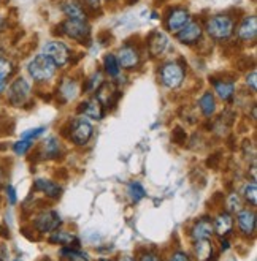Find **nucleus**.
<instances>
[{
    "label": "nucleus",
    "mask_w": 257,
    "mask_h": 261,
    "mask_svg": "<svg viewBox=\"0 0 257 261\" xmlns=\"http://www.w3.org/2000/svg\"><path fill=\"white\" fill-rule=\"evenodd\" d=\"M56 71H57V67L54 65L53 60L44 54L35 56L34 59H30L27 64L29 76L38 84L50 83L56 76Z\"/></svg>",
    "instance_id": "1"
},
{
    "label": "nucleus",
    "mask_w": 257,
    "mask_h": 261,
    "mask_svg": "<svg viewBox=\"0 0 257 261\" xmlns=\"http://www.w3.org/2000/svg\"><path fill=\"white\" fill-rule=\"evenodd\" d=\"M206 34L216 41H227L235 32V19L227 14H216L205 22Z\"/></svg>",
    "instance_id": "2"
},
{
    "label": "nucleus",
    "mask_w": 257,
    "mask_h": 261,
    "mask_svg": "<svg viewBox=\"0 0 257 261\" xmlns=\"http://www.w3.org/2000/svg\"><path fill=\"white\" fill-rule=\"evenodd\" d=\"M30 83L19 76V78H14L8 86H7V90H5V95H7V103L13 108H21L27 103V100L30 98Z\"/></svg>",
    "instance_id": "3"
},
{
    "label": "nucleus",
    "mask_w": 257,
    "mask_h": 261,
    "mask_svg": "<svg viewBox=\"0 0 257 261\" xmlns=\"http://www.w3.org/2000/svg\"><path fill=\"white\" fill-rule=\"evenodd\" d=\"M57 29L60 30V34L78 41L81 44H90V25L86 21L80 19H65L62 21Z\"/></svg>",
    "instance_id": "4"
},
{
    "label": "nucleus",
    "mask_w": 257,
    "mask_h": 261,
    "mask_svg": "<svg viewBox=\"0 0 257 261\" xmlns=\"http://www.w3.org/2000/svg\"><path fill=\"white\" fill-rule=\"evenodd\" d=\"M94 135V127L86 117H77L68 125V140L77 146H86Z\"/></svg>",
    "instance_id": "5"
},
{
    "label": "nucleus",
    "mask_w": 257,
    "mask_h": 261,
    "mask_svg": "<svg viewBox=\"0 0 257 261\" xmlns=\"http://www.w3.org/2000/svg\"><path fill=\"white\" fill-rule=\"evenodd\" d=\"M184 67L178 62H165L159 70V80L163 87L167 89H178L184 81Z\"/></svg>",
    "instance_id": "6"
},
{
    "label": "nucleus",
    "mask_w": 257,
    "mask_h": 261,
    "mask_svg": "<svg viewBox=\"0 0 257 261\" xmlns=\"http://www.w3.org/2000/svg\"><path fill=\"white\" fill-rule=\"evenodd\" d=\"M43 54L48 56L54 62V65L60 67V68L65 67L72 59V51H70L68 46L62 41H57V40L44 43L43 44Z\"/></svg>",
    "instance_id": "7"
},
{
    "label": "nucleus",
    "mask_w": 257,
    "mask_h": 261,
    "mask_svg": "<svg viewBox=\"0 0 257 261\" xmlns=\"http://www.w3.org/2000/svg\"><path fill=\"white\" fill-rule=\"evenodd\" d=\"M60 225H62V219H60L59 214L53 209L38 212L34 219V222H32V226L40 234L53 233V231H56V229H59Z\"/></svg>",
    "instance_id": "8"
},
{
    "label": "nucleus",
    "mask_w": 257,
    "mask_h": 261,
    "mask_svg": "<svg viewBox=\"0 0 257 261\" xmlns=\"http://www.w3.org/2000/svg\"><path fill=\"white\" fill-rule=\"evenodd\" d=\"M116 59H118V64H119L121 68L135 70V68H138L140 62H142V54H140L137 46L126 43V44H123L119 48Z\"/></svg>",
    "instance_id": "9"
},
{
    "label": "nucleus",
    "mask_w": 257,
    "mask_h": 261,
    "mask_svg": "<svg viewBox=\"0 0 257 261\" xmlns=\"http://www.w3.org/2000/svg\"><path fill=\"white\" fill-rule=\"evenodd\" d=\"M191 21V13L189 10L183 7H175L170 8L169 13L165 14V29L172 34H178L181 29H183L188 22Z\"/></svg>",
    "instance_id": "10"
},
{
    "label": "nucleus",
    "mask_w": 257,
    "mask_h": 261,
    "mask_svg": "<svg viewBox=\"0 0 257 261\" xmlns=\"http://www.w3.org/2000/svg\"><path fill=\"white\" fill-rule=\"evenodd\" d=\"M176 35V40L181 43V44H188V46H192V44H197L200 40H202V35H203V29H202V24L197 22V21H189L183 29L179 30Z\"/></svg>",
    "instance_id": "11"
},
{
    "label": "nucleus",
    "mask_w": 257,
    "mask_h": 261,
    "mask_svg": "<svg viewBox=\"0 0 257 261\" xmlns=\"http://www.w3.org/2000/svg\"><path fill=\"white\" fill-rule=\"evenodd\" d=\"M59 8L67 16V19H87V8L83 5L81 0H60Z\"/></svg>",
    "instance_id": "12"
},
{
    "label": "nucleus",
    "mask_w": 257,
    "mask_h": 261,
    "mask_svg": "<svg viewBox=\"0 0 257 261\" xmlns=\"http://www.w3.org/2000/svg\"><path fill=\"white\" fill-rule=\"evenodd\" d=\"M215 233V228H213V220L209 217H202L199 220H195L192 228H191V239L195 241H202V239H209Z\"/></svg>",
    "instance_id": "13"
},
{
    "label": "nucleus",
    "mask_w": 257,
    "mask_h": 261,
    "mask_svg": "<svg viewBox=\"0 0 257 261\" xmlns=\"http://www.w3.org/2000/svg\"><path fill=\"white\" fill-rule=\"evenodd\" d=\"M237 222H238V228H240L241 234L254 236L257 217L252 209H241L240 212H237Z\"/></svg>",
    "instance_id": "14"
},
{
    "label": "nucleus",
    "mask_w": 257,
    "mask_h": 261,
    "mask_svg": "<svg viewBox=\"0 0 257 261\" xmlns=\"http://www.w3.org/2000/svg\"><path fill=\"white\" fill-rule=\"evenodd\" d=\"M60 155H62V144H60V141L56 136H48L46 140L40 144L38 157L41 160H53Z\"/></svg>",
    "instance_id": "15"
},
{
    "label": "nucleus",
    "mask_w": 257,
    "mask_h": 261,
    "mask_svg": "<svg viewBox=\"0 0 257 261\" xmlns=\"http://www.w3.org/2000/svg\"><path fill=\"white\" fill-rule=\"evenodd\" d=\"M146 44H148L151 56L159 57L169 48V38L163 32H160V30H154V32H151L149 37L146 38Z\"/></svg>",
    "instance_id": "16"
},
{
    "label": "nucleus",
    "mask_w": 257,
    "mask_h": 261,
    "mask_svg": "<svg viewBox=\"0 0 257 261\" xmlns=\"http://www.w3.org/2000/svg\"><path fill=\"white\" fill-rule=\"evenodd\" d=\"M78 113L86 119L100 120L103 119V105L97 98H87L78 106Z\"/></svg>",
    "instance_id": "17"
},
{
    "label": "nucleus",
    "mask_w": 257,
    "mask_h": 261,
    "mask_svg": "<svg viewBox=\"0 0 257 261\" xmlns=\"http://www.w3.org/2000/svg\"><path fill=\"white\" fill-rule=\"evenodd\" d=\"M34 190L43 193L44 196L51 198V199H59L60 195H62V187H60L57 182L50 180V179H43V177L35 179V182H34Z\"/></svg>",
    "instance_id": "18"
},
{
    "label": "nucleus",
    "mask_w": 257,
    "mask_h": 261,
    "mask_svg": "<svg viewBox=\"0 0 257 261\" xmlns=\"http://www.w3.org/2000/svg\"><path fill=\"white\" fill-rule=\"evenodd\" d=\"M237 35L241 41H245V43L254 41L257 37V19H255V16L243 18V21L240 22V25L237 29Z\"/></svg>",
    "instance_id": "19"
},
{
    "label": "nucleus",
    "mask_w": 257,
    "mask_h": 261,
    "mask_svg": "<svg viewBox=\"0 0 257 261\" xmlns=\"http://www.w3.org/2000/svg\"><path fill=\"white\" fill-rule=\"evenodd\" d=\"M209 83L213 84L215 92L218 97L224 101H230L235 97V83L230 80H224V78H211Z\"/></svg>",
    "instance_id": "20"
},
{
    "label": "nucleus",
    "mask_w": 257,
    "mask_h": 261,
    "mask_svg": "<svg viewBox=\"0 0 257 261\" xmlns=\"http://www.w3.org/2000/svg\"><path fill=\"white\" fill-rule=\"evenodd\" d=\"M213 228H215V233L219 238H225L232 233L233 229V217L230 212H219L216 219L213 220Z\"/></svg>",
    "instance_id": "21"
},
{
    "label": "nucleus",
    "mask_w": 257,
    "mask_h": 261,
    "mask_svg": "<svg viewBox=\"0 0 257 261\" xmlns=\"http://www.w3.org/2000/svg\"><path fill=\"white\" fill-rule=\"evenodd\" d=\"M50 244H54V245H62V247H77L80 249V241L78 238L75 236L73 233L70 231H59V229H56V231L50 233Z\"/></svg>",
    "instance_id": "22"
},
{
    "label": "nucleus",
    "mask_w": 257,
    "mask_h": 261,
    "mask_svg": "<svg viewBox=\"0 0 257 261\" xmlns=\"http://www.w3.org/2000/svg\"><path fill=\"white\" fill-rule=\"evenodd\" d=\"M211 255H213V244L209 239L194 242V256L197 261H209Z\"/></svg>",
    "instance_id": "23"
},
{
    "label": "nucleus",
    "mask_w": 257,
    "mask_h": 261,
    "mask_svg": "<svg viewBox=\"0 0 257 261\" xmlns=\"http://www.w3.org/2000/svg\"><path fill=\"white\" fill-rule=\"evenodd\" d=\"M57 94L64 98V101H70L80 94V86L73 80H64L57 89Z\"/></svg>",
    "instance_id": "24"
},
{
    "label": "nucleus",
    "mask_w": 257,
    "mask_h": 261,
    "mask_svg": "<svg viewBox=\"0 0 257 261\" xmlns=\"http://www.w3.org/2000/svg\"><path fill=\"white\" fill-rule=\"evenodd\" d=\"M199 108L205 117H211L216 113V100L211 92H203L202 97L199 98Z\"/></svg>",
    "instance_id": "25"
},
{
    "label": "nucleus",
    "mask_w": 257,
    "mask_h": 261,
    "mask_svg": "<svg viewBox=\"0 0 257 261\" xmlns=\"http://www.w3.org/2000/svg\"><path fill=\"white\" fill-rule=\"evenodd\" d=\"M103 68L110 78H118L121 74V67L118 64V59L114 54H105L103 57Z\"/></svg>",
    "instance_id": "26"
},
{
    "label": "nucleus",
    "mask_w": 257,
    "mask_h": 261,
    "mask_svg": "<svg viewBox=\"0 0 257 261\" xmlns=\"http://www.w3.org/2000/svg\"><path fill=\"white\" fill-rule=\"evenodd\" d=\"M60 255L67 261H89V255L77 247H64L60 250Z\"/></svg>",
    "instance_id": "27"
},
{
    "label": "nucleus",
    "mask_w": 257,
    "mask_h": 261,
    "mask_svg": "<svg viewBox=\"0 0 257 261\" xmlns=\"http://www.w3.org/2000/svg\"><path fill=\"white\" fill-rule=\"evenodd\" d=\"M127 195L130 196L132 203H138L146 196V190L140 182H130L127 186Z\"/></svg>",
    "instance_id": "28"
},
{
    "label": "nucleus",
    "mask_w": 257,
    "mask_h": 261,
    "mask_svg": "<svg viewBox=\"0 0 257 261\" xmlns=\"http://www.w3.org/2000/svg\"><path fill=\"white\" fill-rule=\"evenodd\" d=\"M243 198H245V201H248L251 206H255L257 204V186H255L254 180L251 184H246V186H245V189H243Z\"/></svg>",
    "instance_id": "29"
},
{
    "label": "nucleus",
    "mask_w": 257,
    "mask_h": 261,
    "mask_svg": "<svg viewBox=\"0 0 257 261\" xmlns=\"http://www.w3.org/2000/svg\"><path fill=\"white\" fill-rule=\"evenodd\" d=\"M14 73V65L11 60H8L7 57L0 56V78H11V74Z\"/></svg>",
    "instance_id": "30"
},
{
    "label": "nucleus",
    "mask_w": 257,
    "mask_h": 261,
    "mask_svg": "<svg viewBox=\"0 0 257 261\" xmlns=\"http://www.w3.org/2000/svg\"><path fill=\"white\" fill-rule=\"evenodd\" d=\"M34 147V141H30V140H19L13 144V152L16 153L18 157H22L26 155V153Z\"/></svg>",
    "instance_id": "31"
},
{
    "label": "nucleus",
    "mask_w": 257,
    "mask_h": 261,
    "mask_svg": "<svg viewBox=\"0 0 257 261\" xmlns=\"http://www.w3.org/2000/svg\"><path fill=\"white\" fill-rule=\"evenodd\" d=\"M227 212H240L241 209H243V199L240 198V195L237 193H230L227 196Z\"/></svg>",
    "instance_id": "32"
},
{
    "label": "nucleus",
    "mask_w": 257,
    "mask_h": 261,
    "mask_svg": "<svg viewBox=\"0 0 257 261\" xmlns=\"http://www.w3.org/2000/svg\"><path fill=\"white\" fill-rule=\"evenodd\" d=\"M102 84H103L102 73H100V71H96V73L86 81V87H83V89H86V90H97Z\"/></svg>",
    "instance_id": "33"
},
{
    "label": "nucleus",
    "mask_w": 257,
    "mask_h": 261,
    "mask_svg": "<svg viewBox=\"0 0 257 261\" xmlns=\"http://www.w3.org/2000/svg\"><path fill=\"white\" fill-rule=\"evenodd\" d=\"M44 127H35V128H30V130H26L22 135H21V140H30V141H35L37 138H40L43 133H44Z\"/></svg>",
    "instance_id": "34"
},
{
    "label": "nucleus",
    "mask_w": 257,
    "mask_h": 261,
    "mask_svg": "<svg viewBox=\"0 0 257 261\" xmlns=\"http://www.w3.org/2000/svg\"><path fill=\"white\" fill-rule=\"evenodd\" d=\"M186 138H188L186 132H184L183 128H179V127H176L175 132H173V135H172L173 143H176V144H179V146L186 143Z\"/></svg>",
    "instance_id": "35"
},
{
    "label": "nucleus",
    "mask_w": 257,
    "mask_h": 261,
    "mask_svg": "<svg viewBox=\"0 0 257 261\" xmlns=\"http://www.w3.org/2000/svg\"><path fill=\"white\" fill-rule=\"evenodd\" d=\"M5 192H7V199H8V203L11 206H14L18 203V195H16V189H14L13 186H7L5 187Z\"/></svg>",
    "instance_id": "36"
},
{
    "label": "nucleus",
    "mask_w": 257,
    "mask_h": 261,
    "mask_svg": "<svg viewBox=\"0 0 257 261\" xmlns=\"http://www.w3.org/2000/svg\"><path fill=\"white\" fill-rule=\"evenodd\" d=\"M169 261H192V259H191V256H189L186 252H183V250H176V252H173V253L170 255Z\"/></svg>",
    "instance_id": "37"
},
{
    "label": "nucleus",
    "mask_w": 257,
    "mask_h": 261,
    "mask_svg": "<svg viewBox=\"0 0 257 261\" xmlns=\"http://www.w3.org/2000/svg\"><path fill=\"white\" fill-rule=\"evenodd\" d=\"M138 261H160V258L154 250H146L140 255Z\"/></svg>",
    "instance_id": "38"
},
{
    "label": "nucleus",
    "mask_w": 257,
    "mask_h": 261,
    "mask_svg": "<svg viewBox=\"0 0 257 261\" xmlns=\"http://www.w3.org/2000/svg\"><path fill=\"white\" fill-rule=\"evenodd\" d=\"M255 80H257V73H255V70H252V71L246 76V86H248V87H251V90H252V92H255V89H257V86H255Z\"/></svg>",
    "instance_id": "39"
},
{
    "label": "nucleus",
    "mask_w": 257,
    "mask_h": 261,
    "mask_svg": "<svg viewBox=\"0 0 257 261\" xmlns=\"http://www.w3.org/2000/svg\"><path fill=\"white\" fill-rule=\"evenodd\" d=\"M84 2H86L87 8H90V10H97V8H100V0H84Z\"/></svg>",
    "instance_id": "40"
},
{
    "label": "nucleus",
    "mask_w": 257,
    "mask_h": 261,
    "mask_svg": "<svg viewBox=\"0 0 257 261\" xmlns=\"http://www.w3.org/2000/svg\"><path fill=\"white\" fill-rule=\"evenodd\" d=\"M7 86H8V80H5V78H0V95L5 94Z\"/></svg>",
    "instance_id": "41"
},
{
    "label": "nucleus",
    "mask_w": 257,
    "mask_h": 261,
    "mask_svg": "<svg viewBox=\"0 0 257 261\" xmlns=\"http://www.w3.org/2000/svg\"><path fill=\"white\" fill-rule=\"evenodd\" d=\"M229 247H230V242L225 238H221V249L222 250H229Z\"/></svg>",
    "instance_id": "42"
},
{
    "label": "nucleus",
    "mask_w": 257,
    "mask_h": 261,
    "mask_svg": "<svg viewBox=\"0 0 257 261\" xmlns=\"http://www.w3.org/2000/svg\"><path fill=\"white\" fill-rule=\"evenodd\" d=\"M5 29H7V18L0 16V32H4Z\"/></svg>",
    "instance_id": "43"
},
{
    "label": "nucleus",
    "mask_w": 257,
    "mask_h": 261,
    "mask_svg": "<svg viewBox=\"0 0 257 261\" xmlns=\"http://www.w3.org/2000/svg\"><path fill=\"white\" fill-rule=\"evenodd\" d=\"M118 261H137V259H133V258L129 256V255H124V256H119Z\"/></svg>",
    "instance_id": "44"
},
{
    "label": "nucleus",
    "mask_w": 257,
    "mask_h": 261,
    "mask_svg": "<svg viewBox=\"0 0 257 261\" xmlns=\"http://www.w3.org/2000/svg\"><path fill=\"white\" fill-rule=\"evenodd\" d=\"M97 261H110L108 258H100V259H97Z\"/></svg>",
    "instance_id": "45"
},
{
    "label": "nucleus",
    "mask_w": 257,
    "mask_h": 261,
    "mask_svg": "<svg viewBox=\"0 0 257 261\" xmlns=\"http://www.w3.org/2000/svg\"><path fill=\"white\" fill-rule=\"evenodd\" d=\"M0 189H2V184H0Z\"/></svg>",
    "instance_id": "46"
}]
</instances>
